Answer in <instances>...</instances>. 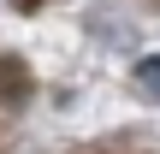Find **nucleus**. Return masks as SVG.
I'll list each match as a JSON object with an SVG mask.
<instances>
[{
  "label": "nucleus",
  "instance_id": "f257e3e1",
  "mask_svg": "<svg viewBox=\"0 0 160 154\" xmlns=\"http://www.w3.org/2000/svg\"><path fill=\"white\" fill-rule=\"evenodd\" d=\"M0 95H6V107L24 101V65L18 59H0Z\"/></svg>",
  "mask_w": 160,
  "mask_h": 154
},
{
  "label": "nucleus",
  "instance_id": "f03ea898",
  "mask_svg": "<svg viewBox=\"0 0 160 154\" xmlns=\"http://www.w3.org/2000/svg\"><path fill=\"white\" fill-rule=\"evenodd\" d=\"M137 89L160 101V53H142V59H137Z\"/></svg>",
  "mask_w": 160,
  "mask_h": 154
}]
</instances>
